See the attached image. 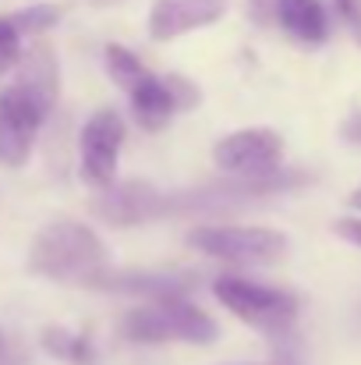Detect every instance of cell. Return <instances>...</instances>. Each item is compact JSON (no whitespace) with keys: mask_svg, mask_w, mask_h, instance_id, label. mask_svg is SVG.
Listing matches in <instances>:
<instances>
[{"mask_svg":"<svg viewBox=\"0 0 361 365\" xmlns=\"http://www.w3.org/2000/svg\"><path fill=\"white\" fill-rule=\"evenodd\" d=\"M28 269L57 280V284H75V287H100V280L114 269L110 266V248L103 238L85 227L82 220L61 217L39 227L28 248Z\"/></svg>","mask_w":361,"mask_h":365,"instance_id":"obj_1","label":"cell"},{"mask_svg":"<svg viewBox=\"0 0 361 365\" xmlns=\"http://www.w3.org/2000/svg\"><path fill=\"white\" fill-rule=\"evenodd\" d=\"M216 319L184 298L145 302L120 319V337L135 344H213Z\"/></svg>","mask_w":361,"mask_h":365,"instance_id":"obj_2","label":"cell"},{"mask_svg":"<svg viewBox=\"0 0 361 365\" xmlns=\"http://www.w3.org/2000/svg\"><path fill=\"white\" fill-rule=\"evenodd\" d=\"M213 294L231 316H238L244 327H251L258 334H269V337L287 334L298 319V309H301L294 291L258 284V280H248V277H238V273L216 277Z\"/></svg>","mask_w":361,"mask_h":365,"instance_id":"obj_3","label":"cell"},{"mask_svg":"<svg viewBox=\"0 0 361 365\" xmlns=\"http://www.w3.org/2000/svg\"><path fill=\"white\" fill-rule=\"evenodd\" d=\"M188 245L209 259L234 266H273L287 255V235L273 227H238V224H206L188 231Z\"/></svg>","mask_w":361,"mask_h":365,"instance_id":"obj_4","label":"cell"},{"mask_svg":"<svg viewBox=\"0 0 361 365\" xmlns=\"http://www.w3.org/2000/svg\"><path fill=\"white\" fill-rule=\"evenodd\" d=\"M280 160H283V138L269 128H241L213 145V163L234 181L269 178L280 170Z\"/></svg>","mask_w":361,"mask_h":365,"instance_id":"obj_5","label":"cell"},{"mask_svg":"<svg viewBox=\"0 0 361 365\" xmlns=\"http://www.w3.org/2000/svg\"><path fill=\"white\" fill-rule=\"evenodd\" d=\"M124 145V121L114 107L96 110L78 138V160H82V181L96 192H107L117 185V160Z\"/></svg>","mask_w":361,"mask_h":365,"instance_id":"obj_6","label":"cell"},{"mask_svg":"<svg viewBox=\"0 0 361 365\" xmlns=\"http://www.w3.org/2000/svg\"><path fill=\"white\" fill-rule=\"evenodd\" d=\"M131 114L145 131H159L174 121L181 110H192L199 103V86L181 75H149L127 93Z\"/></svg>","mask_w":361,"mask_h":365,"instance_id":"obj_7","label":"cell"},{"mask_svg":"<svg viewBox=\"0 0 361 365\" xmlns=\"http://www.w3.org/2000/svg\"><path fill=\"white\" fill-rule=\"evenodd\" d=\"M43 121H46V110L32 96H25L18 86L0 93V163L4 167H21L32 156Z\"/></svg>","mask_w":361,"mask_h":365,"instance_id":"obj_8","label":"cell"},{"mask_svg":"<svg viewBox=\"0 0 361 365\" xmlns=\"http://www.w3.org/2000/svg\"><path fill=\"white\" fill-rule=\"evenodd\" d=\"M93 213L110 227H135L163 213V192L152 181H117L107 192H96Z\"/></svg>","mask_w":361,"mask_h":365,"instance_id":"obj_9","label":"cell"},{"mask_svg":"<svg viewBox=\"0 0 361 365\" xmlns=\"http://www.w3.org/2000/svg\"><path fill=\"white\" fill-rule=\"evenodd\" d=\"M227 14V0H152L149 7V36L156 43H170L184 32L206 29Z\"/></svg>","mask_w":361,"mask_h":365,"instance_id":"obj_10","label":"cell"},{"mask_svg":"<svg viewBox=\"0 0 361 365\" xmlns=\"http://www.w3.org/2000/svg\"><path fill=\"white\" fill-rule=\"evenodd\" d=\"M192 287V277L184 273H156V269H110L96 291H114V294H138L145 302H167V298H184Z\"/></svg>","mask_w":361,"mask_h":365,"instance_id":"obj_11","label":"cell"},{"mask_svg":"<svg viewBox=\"0 0 361 365\" xmlns=\"http://www.w3.org/2000/svg\"><path fill=\"white\" fill-rule=\"evenodd\" d=\"M25 96H32L46 114L53 110L57 103V89H61V78H57V57L53 50L39 39L25 50L21 64H18V82H14Z\"/></svg>","mask_w":361,"mask_h":365,"instance_id":"obj_12","label":"cell"},{"mask_svg":"<svg viewBox=\"0 0 361 365\" xmlns=\"http://www.w3.org/2000/svg\"><path fill=\"white\" fill-rule=\"evenodd\" d=\"M276 18H280V29L294 43H301V46H323L326 43L330 29H326V11H323L319 0H305L298 7H283V11H276Z\"/></svg>","mask_w":361,"mask_h":365,"instance_id":"obj_13","label":"cell"},{"mask_svg":"<svg viewBox=\"0 0 361 365\" xmlns=\"http://www.w3.org/2000/svg\"><path fill=\"white\" fill-rule=\"evenodd\" d=\"M103 61H107V75L117 82L124 93H131L138 82H145V78L152 75V71L142 64V57H138V53H131L127 46H117V43L103 50Z\"/></svg>","mask_w":361,"mask_h":365,"instance_id":"obj_14","label":"cell"},{"mask_svg":"<svg viewBox=\"0 0 361 365\" xmlns=\"http://www.w3.org/2000/svg\"><path fill=\"white\" fill-rule=\"evenodd\" d=\"M43 348L53 355V359H64V362H89V341L85 337H78V334H71V330H61V327H50V330H43Z\"/></svg>","mask_w":361,"mask_h":365,"instance_id":"obj_15","label":"cell"},{"mask_svg":"<svg viewBox=\"0 0 361 365\" xmlns=\"http://www.w3.org/2000/svg\"><path fill=\"white\" fill-rule=\"evenodd\" d=\"M11 21L18 25L21 36H43V32H50V29L61 21V11H57L53 4H32V7L11 14Z\"/></svg>","mask_w":361,"mask_h":365,"instance_id":"obj_16","label":"cell"},{"mask_svg":"<svg viewBox=\"0 0 361 365\" xmlns=\"http://www.w3.org/2000/svg\"><path fill=\"white\" fill-rule=\"evenodd\" d=\"M21 32H18V25L11 21V14H0V75L4 71H11V68H18L21 64Z\"/></svg>","mask_w":361,"mask_h":365,"instance_id":"obj_17","label":"cell"},{"mask_svg":"<svg viewBox=\"0 0 361 365\" xmlns=\"http://www.w3.org/2000/svg\"><path fill=\"white\" fill-rule=\"evenodd\" d=\"M333 7H337L344 29L355 36V43L361 46V0H333Z\"/></svg>","mask_w":361,"mask_h":365,"instance_id":"obj_18","label":"cell"},{"mask_svg":"<svg viewBox=\"0 0 361 365\" xmlns=\"http://www.w3.org/2000/svg\"><path fill=\"white\" fill-rule=\"evenodd\" d=\"M337 235H340L344 242H351L361 248V217H344V220H337Z\"/></svg>","mask_w":361,"mask_h":365,"instance_id":"obj_19","label":"cell"},{"mask_svg":"<svg viewBox=\"0 0 361 365\" xmlns=\"http://www.w3.org/2000/svg\"><path fill=\"white\" fill-rule=\"evenodd\" d=\"M340 135H344V138H347L351 145H361V110H358V114H351V118L344 121Z\"/></svg>","mask_w":361,"mask_h":365,"instance_id":"obj_20","label":"cell"},{"mask_svg":"<svg viewBox=\"0 0 361 365\" xmlns=\"http://www.w3.org/2000/svg\"><path fill=\"white\" fill-rule=\"evenodd\" d=\"M11 355H14V348H11V341H7V334L0 330V365L11 362Z\"/></svg>","mask_w":361,"mask_h":365,"instance_id":"obj_21","label":"cell"},{"mask_svg":"<svg viewBox=\"0 0 361 365\" xmlns=\"http://www.w3.org/2000/svg\"><path fill=\"white\" fill-rule=\"evenodd\" d=\"M347 206H355V210H358V213H361V188H355V192H351V199H347Z\"/></svg>","mask_w":361,"mask_h":365,"instance_id":"obj_22","label":"cell"},{"mask_svg":"<svg viewBox=\"0 0 361 365\" xmlns=\"http://www.w3.org/2000/svg\"><path fill=\"white\" fill-rule=\"evenodd\" d=\"M298 4H305V0H276V11H283V7H298Z\"/></svg>","mask_w":361,"mask_h":365,"instance_id":"obj_23","label":"cell"}]
</instances>
